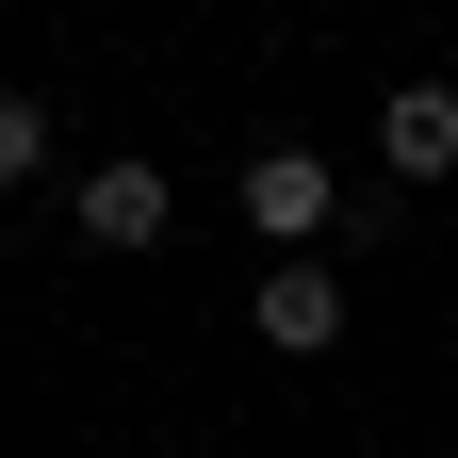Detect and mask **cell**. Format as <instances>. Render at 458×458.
<instances>
[{
	"mask_svg": "<svg viewBox=\"0 0 458 458\" xmlns=\"http://www.w3.org/2000/svg\"><path fill=\"white\" fill-rule=\"evenodd\" d=\"M377 164L393 181H458V82H393L377 98Z\"/></svg>",
	"mask_w": 458,
	"mask_h": 458,
	"instance_id": "cell-3",
	"label": "cell"
},
{
	"mask_svg": "<svg viewBox=\"0 0 458 458\" xmlns=\"http://www.w3.org/2000/svg\"><path fill=\"white\" fill-rule=\"evenodd\" d=\"M66 213H82V246H164V229H181V181H164V164H82L66 181Z\"/></svg>",
	"mask_w": 458,
	"mask_h": 458,
	"instance_id": "cell-2",
	"label": "cell"
},
{
	"mask_svg": "<svg viewBox=\"0 0 458 458\" xmlns=\"http://www.w3.org/2000/svg\"><path fill=\"white\" fill-rule=\"evenodd\" d=\"M17 181H49V98L0 82V197H17Z\"/></svg>",
	"mask_w": 458,
	"mask_h": 458,
	"instance_id": "cell-5",
	"label": "cell"
},
{
	"mask_svg": "<svg viewBox=\"0 0 458 458\" xmlns=\"http://www.w3.org/2000/svg\"><path fill=\"white\" fill-rule=\"evenodd\" d=\"M229 213H246V229H262L278 262H311L327 229H344V181H327L311 148H246V181H229Z\"/></svg>",
	"mask_w": 458,
	"mask_h": 458,
	"instance_id": "cell-1",
	"label": "cell"
},
{
	"mask_svg": "<svg viewBox=\"0 0 458 458\" xmlns=\"http://www.w3.org/2000/svg\"><path fill=\"white\" fill-rule=\"evenodd\" d=\"M246 327L278 344V360H327V344H344V278H327V262H278V278H262V311H246Z\"/></svg>",
	"mask_w": 458,
	"mask_h": 458,
	"instance_id": "cell-4",
	"label": "cell"
}]
</instances>
